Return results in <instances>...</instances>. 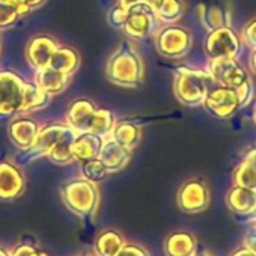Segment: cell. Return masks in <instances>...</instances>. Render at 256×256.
I'll use <instances>...</instances> for the list:
<instances>
[{
  "label": "cell",
  "mask_w": 256,
  "mask_h": 256,
  "mask_svg": "<svg viewBox=\"0 0 256 256\" xmlns=\"http://www.w3.org/2000/svg\"><path fill=\"white\" fill-rule=\"evenodd\" d=\"M106 74L110 83L122 88H138L144 82V64L130 42L124 41L108 58Z\"/></svg>",
  "instance_id": "6da1fadb"
},
{
  "label": "cell",
  "mask_w": 256,
  "mask_h": 256,
  "mask_svg": "<svg viewBox=\"0 0 256 256\" xmlns=\"http://www.w3.org/2000/svg\"><path fill=\"white\" fill-rule=\"evenodd\" d=\"M212 82L214 78L208 72L180 70L175 76V95L186 106H198L204 102Z\"/></svg>",
  "instance_id": "7a4b0ae2"
},
{
  "label": "cell",
  "mask_w": 256,
  "mask_h": 256,
  "mask_svg": "<svg viewBox=\"0 0 256 256\" xmlns=\"http://www.w3.org/2000/svg\"><path fill=\"white\" fill-rule=\"evenodd\" d=\"M157 16L145 2L133 4L126 8V20L122 26L124 34L133 40L148 38L157 28Z\"/></svg>",
  "instance_id": "3957f363"
},
{
  "label": "cell",
  "mask_w": 256,
  "mask_h": 256,
  "mask_svg": "<svg viewBox=\"0 0 256 256\" xmlns=\"http://www.w3.org/2000/svg\"><path fill=\"white\" fill-rule=\"evenodd\" d=\"M24 82L12 71L0 72V116L22 113Z\"/></svg>",
  "instance_id": "277c9868"
},
{
  "label": "cell",
  "mask_w": 256,
  "mask_h": 256,
  "mask_svg": "<svg viewBox=\"0 0 256 256\" xmlns=\"http://www.w3.org/2000/svg\"><path fill=\"white\" fill-rule=\"evenodd\" d=\"M62 198L72 211L88 214L96 205L98 192L94 182L84 178L66 182L62 188Z\"/></svg>",
  "instance_id": "5b68a950"
},
{
  "label": "cell",
  "mask_w": 256,
  "mask_h": 256,
  "mask_svg": "<svg viewBox=\"0 0 256 256\" xmlns=\"http://www.w3.org/2000/svg\"><path fill=\"white\" fill-rule=\"evenodd\" d=\"M156 46L160 54L176 59L187 54L192 46V38L188 30L181 26H166L158 32L156 38Z\"/></svg>",
  "instance_id": "8992f818"
},
{
  "label": "cell",
  "mask_w": 256,
  "mask_h": 256,
  "mask_svg": "<svg viewBox=\"0 0 256 256\" xmlns=\"http://www.w3.org/2000/svg\"><path fill=\"white\" fill-rule=\"evenodd\" d=\"M204 104L206 110L217 118H229L236 112L240 106H242V101L236 89L216 86L210 89L204 100Z\"/></svg>",
  "instance_id": "52a82bcc"
},
{
  "label": "cell",
  "mask_w": 256,
  "mask_h": 256,
  "mask_svg": "<svg viewBox=\"0 0 256 256\" xmlns=\"http://www.w3.org/2000/svg\"><path fill=\"white\" fill-rule=\"evenodd\" d=\"M240 38L229 28L211 30L205 42L206 53L212 60L235 58L240 53Z\"/></svg>",
  "instance_id": "ba28073f"
},
{
  "label": "cell",
  "mask_w": 256,
  "mask_h": 256,
  "mask_svg": "<svg viewBox=\"0 0 256 256\" xmlns=\"http://www.w3.org/2000/svg\"><path fill=\"white\" fill-rule=\"evenodd\" d=\"M178 206L187 214H198L208 208L210 192L204 181L190 180L182 184L178 192Z\"/></svg>",
  "instance_id": "9c48e42d"
},
{
  "label": "cell",
  "mask_w": 256,
  "mask_h": 256,
  "mask_svg": "<svg viewBox=\"0 0 256 256\" xmlns=\"http://www.w3.org/2000/svg\"><path fill=\"white\" fill-rule=\"evenodd\" d=\"M210 74L217 83L232 89H240L242 84L250 82L246 70L234 58L212 60L210 65Z\"/></svg>",
  "instance_id": "30bf717a"
},
{
  "label": "cell",
  "mask_w": 256,
  "mask_h": 256,
  "mask_svg": "<svg viewBox=\"0 0 256 256\" xmlns=\"http://www.w3.org/2000/svg\"><path fill=\"white\" fill-rule=\"evenodd\" d=\"M199 16L200 22L210 32L230 26V10L228 0H202L199 4Z\"/></svg>",
  "instance_id": "8fae6325"
},
{
  "label": "cell",
  "mask_w": 256,
  "mask_h": 256,
  "mask_svg": "<svg viewBox=\"0 0 256 256\" xmlns=\"http://www.w3.org/2000/svg\"><path fill=\"white\" fill-rule=\"evenodd\" d=\"M68 128L70 126L66 124H50L41 128L35 138V142L26 151V157L30 160L47 157V154L54 146V144L68 132Z\"/></svg>",
  "instance_id": "7c38bea8"
},
{
  "label": "cell",
  "mask_w": 256,
  "mask_h": 256,
  "mask_svg": "<svg viewBox=\"0 0 256 256\" xmlns=\"http://www.w3.org/2000/svg\"><path fill=\"white\" fill-rule=\"evenodd\" d=\"M59 46L52 36L47 35H38L34 36L26 47V59L35 70H40L42 66H47L52 60L53 53L56 52Z\"/></svg>",
  "instance_id": "4fadbf2b"
},
{
  "label": "cell",
  "mask_w": 256,
  "mask_h": 256,
  "mask_svg": "<svg viewBox=\"0 0 256 256\" xmlns=\"http://www.w3.org/2000/svg\"><path fill=\"white\" fill-rule=\"evenodd\" d=\"M95 112H96V106L90 100L78 98L68 108L66 125L72 128L76 133H86L89 132V126H90Z\"/></svg>",
  "instance_id": "5bb4252c"
},
{
  "label": "cell",
  "mask_w": 256,
  "mask_h": 256,
  "mask_svg": "<svg viewBox=\"0 0 256 256\" xmlns=\"http://www.w3.org/2000/svg\"><path fill=\"white\" fill-rule=\"evenodd\" d=\"M130 157H132V150H128L119 142H116L112 136L102 139L98 158L104 163L108 172L120 170L128 163Z\"/></svg>",
  "instance_id": "9a60e30c"
},
{
  "label": "cell",
  "mask_w": 256,
  "mask_h": 256,
  "mask_svg": "<svg viewBox=\"0 0 256 256\" xmlns=\"http://www.w3.org/2000/svg\"><path fill=\"white\" fill-rule=\"evenodd\" d=\"M24 188V178L22 172L8 162L0 163V198L14 199Z\"/></svg>",
  "instance_id": "2e32d148"
},
{
  "label": "cell",
  "mask_w": 256,
  "mask_h": 256,
  "mask_svg": "<svg viewBox=\"0 0 256 256\" xmlns=\"http://www.w3.org/2000/svg\"><path fill=\"white\" fill-rule=\"evenodd\" d=\"M38 132H40V128H38L36 122L29 118L16 119L14 122H11V125L8 128L10 139L12 140V144L17 148L24 150V151H28L32 146Z\"/></svg>",
  "instance_id": "e0dca14e"
},
{
  "label": "cell",
  "mask_w": 256,
  "mask_h": 256,
  "mask_svg": "<svg viewBox=\"0 0 256 256\" xmlns=\"http://www.w3.org/2000/svg\"><path fill=\"white\" fill-rule=\"evenodd\" d=\"M70 80H71V76L60 72L50 65L36 70V74H35V83L50 95L60 94L68 86Z\"/></svg>",
  "instance_id": "ac0fdd59"
},
{
  "label": "cell",
  "mask_w": 256,
  "mask_h": 256,
  "mask_svg": "<svg viewBox=\"0 0 256 256\" xmlns=\"http://www.w3.org/2000/svg\"><path fill=\"white\" fill-rule=\"evenodd\" d=\"M102 145V139L90 132L86 133H77L74 142H72V156L74 160L78 162H86V160H92L96 158L100 154Z\"/></svg>",
  "instance_id": "d6986e66"
},
{
  "label": "cell",
  "mask_w": 256,
  "mask_h": 256,
  "mask_svg": "<svg viewBox=\"0 0 256 256\" xmlns=\"http://www.w3.org/2000/svg\"><path fill=\"white\" fill-rule=\"evenodd\" d=\"M226 204L236 214H250L256 206V190L235 184L226 196Z\"/></svg>",
  "instance_id": "ffe728a7"
},
{
  "label": "cell",
  "mask_w": 256,
  "mask_h": 256,
  "mask_svg": "<svg viewBox=\"0 0 256 256\" xmlns=\"http://www.w3.org/2000/svg\"><path fill=\"white\" fill-rule=\"evenodd\" d=\"M168 256H193L196 253V240L190 232H174L164 242Z\"/></svg>",
  "instance_id": "44dd1931"
},
{
  "label": "cell",
  "mask_w": 256,
  "mask_h": 256,
  "mask_svg": "<svg viewBox=\"0 0 256 256\" xmlns=\"http://www.w3.org/2000/svg\"><path fill=\"white\" fill-rule=\"evenodd\" d=\"M110 136L125 148L133 151L140 142V128L132 120H119L114 124Z\"/></svg>",
  "instance_id": "7402d4cb"
},
{
  "label": "cell",
  "mask_w": 256,
  "mask_h": 256,
  "mask_svg": "<svg viewBox=\"0 0 256 256\" xmlns=\"http://www.w3.org/2000/svg\"><path fill=\"white\" fill-rule=\"evenodd\" d=\"M142 2L151 6L157 18L166 23L176 22L182 16V11H184L181 0H142Z\"/></svg>",
  "instance_id": "603a6c76"
},
{
  "label": "cell",
  "mask_w": 256,
  "mask_h": 256,
  "mask_svg": "<svg viewBox=\"0 0 256 256\" xmlns=\"http://www.w3.org/2000/svg\"><path fill=\"white\" fill-rule=\"evenodd\" d=\"M76 136H77V133L72 130V128H68V132L50 150V152L47 154V158L52 160L56 164L71 163L74 160V156H72V142H74Z\"/></svg>",
  "instance_id": "cb8c5ba5"
},
{
  "label": "cell",
  "mask_w": 256,
  "mask_h": 256,
  "mask_svg": "<svg viewBox=\"0 0 256 256\" xmlns=\"http://www.w3.org/2000/svg\"><path fill=\"white\" fill-rule=\"evenodd\" d=\"M52 101V95L41 89L36 83H24V96H23V112H36L46 108Z\"/></svg>",
  "instance_id": "d4e9b609"
},
{
  "label": "cell",
  "mask_w": 256,
  "mask_h": 256,
  "mask_svg": "<svg viewBox=\"0 0 256 256\" xmlns=\"http://www.w3.org/2000/svg\"><path fill=\"white\" fill-rule=\"evenodd\" d=\"M78 64H80V56L74 48H71V47H58L56 52L53 53L52 60H50L48 65L53 66L54 70L60 71V72L72 76L74 71L77 70Z\"/></svg>",
  "instance_id": "484cf974"
},
{
  "label": "cell",
  "mask_w": 256,
  "mask_h": 256,
  "mask_svg": "<svg viewBox=\"0 0 256 256\" xmlns=\"http://www.w3.org/2000/svg\"><path fill=\"white\" fill-rule=\"evenodd\" d=\"M114 124H116V120H114V116L110 110L96 108V112L94 113L90 126H89V132L100 136L101 139H106L112 134Z\"/></svg>",
  "instance_id": "4316f807"
},
{
  "label": "cell",
  "mask_w": 256,
  "mask_h": 256,
  "mask_svg": "<svg viewBox=\"0 0 256 256\" xmlns=\"http://www.w3.org/2000/svg\"><path fill=\"white\" fill-rule=\"evenodd\" d=\"M234 181L236 186H242L247 188H253L256 190V166L252 164L250 162H242L235 174H234Z\"/></svg>",
  "instance_id": "83f0119b"
},
{
  "label": "cell",
  "mask_w": 256,
  "mask_h": 256,
  "mask_svg": "<svg viewBox=\"0 0 256 256\" xmlns=\"http://www.w3.org/2000/svg\"><path fill=\"white\" fill-rule=\"evenodd\" d=\"M22 16L23 14L17 5L10 2V0H0V29L12 26Z\"/></svg>",
  "instance_id": "f1b7e54d"
},
{
  "label": "cell",
  "mask_w": 256,
  "mask_h": 256,
  "mask_svg": "<svg viewBox=\"0 0 256 256\" xmlns=\"http://www.w3.org/2000/svg\"><path fill=\"white\" fill-rule=\"evenodd\" d=\"M107 174H108L107 168L104 166V163L98 157L83 162V175L86 180L96 182V181H101Z\"/></svg>",
  "instance_id": "f546056e"
},
{
  "label": "cell",
  "mask_w": 256,
  "mask_h": 256,
  "mask_svg": "<svg viewBox=\"0 0 256 256\" xmlns=\"http://www.w3.org/2000/svg\"><path fill=\"white\" fill-rule=\"evenodd\" d=\"M120 246H122V241L119 238V235L110 232V234H106L102 236V241H101V252L106 254V256H114L118 254V252L120 250Z\"/></svg>",
  "instance_id": "4dcf8cb0"
},
{
  "label": "cell",
  "mask_w": 256,
  "mask_h": 256,
  "mask_svg": "<svg viewBox=\"0 0 256 256\" xmlns=\"http://www.w3.org/2000/svg\"><path fill=\"white\" fill-rule=\"evenodd\" d=\"M125 20H126V8H124L119 4L116 6H113L107 14V22L110 23V26H113L116 29H122Z\"/></svg>",
  "instance_id": "1f68e13d"
},
{
  "label": "cell",
  "mask_w": 256,
  "mask_h": 256,
  "mask_svg": "<svg viewBox=\"0 0 256 256\" xmlns=\"http://www.w3.org/2000/svg\"><path fill=\"white\" fill-rule=\"evenodd\" d=\"M244 40L248 47L256 48V18L252 20L244 29Z\"/></svg>",
  "instance_id": "d6a6232c"
},
{
  "label": "cell",
  "mask_w": 256,
  "mask_h": 256,
  "mask_svg": "<svg viewBox=\"0 0 256 256\" xmlns=\"http://www.w3.org/2000/svg\"><path fill=\"white\" fill-rule=\"evenodd\" d=\"M116 256H148L146 252H144L140 247H136V246H130V247H125V248H120Z\"/></svg>",
  "instance_id": "836d02e7"
},
{
  "label": "cell",
  "mask_w": 256,
  "mask_h": 256,
  "mask_svg": "<svg viewBox=\"0 0 256 256\" xmlns=\"http://www.w3.org/2000/svg\"><path fill=\"white\" fill-rule=\"evenodd\" d=\"M244 246H246L247 248H250V250L256 254V232H254V230L246 235V238H244Z\"/></svg>",
  "instance_id": "e575fe53"
},
{
  "label": "cell",
  "mask_w": 256,
  "mask_h": 256,
  "mask_svg": "<svg viewBox=\"0 0 256 256\" xmlns=\"http://www.w3.org/2000/svg\"><path fill=\"white\" fill-rule=\"evenodd\" d=\"M229 256H256V254H254L250 248H247L246 246H242V247L234 250Z\"/></svg>",
  "instance_id": "d590c367"
},
{
  "label": "cell",
  "mask_w": 256,
  "mask_h": 256,
  "mask_svg": "<svg viewBox=\"0 0 256 256\" xmlns=\"http://www.w3.org/2000/svg\"><path fill=\"white\" fill-rule=\"evenodd\" d=\"M10 2H12L14 5H17L18 8H20V11H22V14L23 16H26V14H29L30 11H29V8L26 6V4H24V0H10Z\"/></svg>",
  "instance_id": "8d00e7d4"
},
{
  "label": "cell",
  "mask_w": 256,
  "mask_h": 256,
  "mask_svg": "<svg viewBox=\"0 0 256 256\" xmlns=\"http://www.w3.org/2000/svg\"><path fill=\"white\" fill-rule=\"evenodd\" d=\"M246 162H250L252 164H254L256 166V148H252L250 151H247V154H246V158H244Z\"/></svg>",
  "instance_id": "74e56055"
},
{
  "label": "cell",
  "mask_w": 256,
  "mask_h": 256,
  "mask_svg": "<svg viewBox=\"0 0 256 256\" xmlns=\"http://www.w3.org/2000/svg\"><path fill=\"white\" fill-rule=\"evenodd\" d=\"M42 2H44V0H24V4L29 8V11L34 10V8H36V6H40Z\"/></svg>",
  "instance_id": "f35d334b"
},
{
  "label": "cell",
  "mask_w": 256,
  "mask_h": 256,
  "mask_svg": "<svg viewBox=\"0 0 256 256\" xmlns=\"http://www.w3.org/2000/svg\"><path fill=\"white\" fill-rule=\"evenodd\" d=\"M250 68H252V71L256 74V48H254V52H253V54H252V59H250Z\"/></svg>",
  "instance_id": "ab89813d"
},
{
  "label": "cell",
  "mask_w": 256,
  "mask_h": 256,
  "mask_svg": "<svg viewBox=\"0 0 256 256\" xmlns=\"http://www.w3.org/2000/svg\"><path fill=\"white\" fill-rule=\"evenodd\" d=\"M193 256H210V254L206 252H199V253H194Z\"/></svg>",
  "instance_id": "60d3db41"
},
{
  "label": "cell",
  "mask_w": 256,
  "mask_h": 256,
  "mask_svg": "<svg viewBox=\"0 0 256 256\" xmlns=\"http://www.w3.org/2000/svg\"><path fill=\"white\" fill-rule=\"evenodd\" d=\"M250 214H252V216H253V217H254V218H256V206H254V210H253V211H252V212H250Z\"/></svg>",
  "instance_id": "b9f144b4"
},
{
  "label": "cell",
  "mask_w": 256,
  "mask_h": 256,
  "mask_svg": "<svg viewBox=\"0 0 256 256\" xmlns=\"http://www.w3.org/2000/svg\"><path fill=\"white\" fill-rule=\"evenodd\" d=\"M254 232H256V226H254Z\"/></svg>",
  "instance_id": "7bdbcfd3"
}]
</instances>
